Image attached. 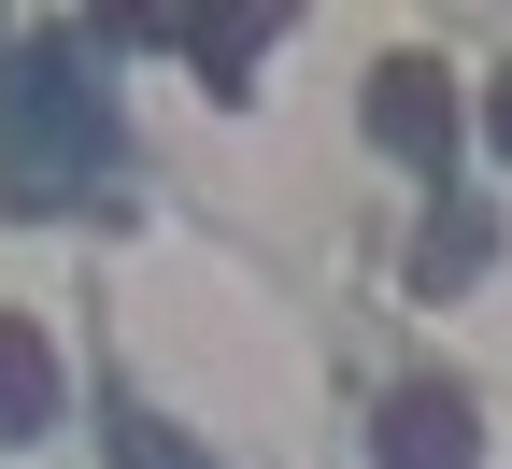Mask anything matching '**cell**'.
I'll list each match as a JSON object with an SVG mask.
<instances>
[{
    "mask_svg": "<svg viewBox=\"0 0 512 469\" xmlns=\"http://www.w3.org/2000/svg\"><path fill=\"white\" fill-rule=\"evenodd\" d=\"M256 43H271V15H214V29H185V57H200V72H242Z\"/></svg>",
    "mask_w": 512,
    "mask_h": 469,
    "instance_id": "obj_6",
    "label": "cell"
},
{
    "mask_svg": "<svg viewBox=\"0 0 512 469\" xmlns=\"http://www.w3.org/2000/svg\"><path fill=\"white\" fill-rule=\"evenodd\" d=\"M57 427V356L29 313H0V441H43Z\"/></svg>",
    "mask_w": 512,
    "mask_h": 469,
    "instance_id": "obj_4",
    "label": "cell"
},
{
    "mask_svg": "<svg viewBox=\"0 0 512 469\" xmlns=\"http://www.w3.org/2000/svg\"><path fill=\"white\" fill-rule=\"evenodd\" d=\"M498 157H512V86H498Z\"/></svg>",
    "mask_w": 512,
    "mask_h": 469,
    "instance_id": "obj_8",
    "label": "cell"
},
{
    "mask_svg": "<svg viewBox=\"0 0 512 469\" xmlns=\"http://www.w3.org/2000/svg\"><path fill=\"white\" fill-rule=\"evenodd\" d=\"M484 256H498V228H484V214H441V228L413 242V285H470Z\"/></svg>",
    "mask_w": 512,
    "mask_h": 469,
    "instance_id": "obj_5",
    "label": "cell"
},
{
    "mask_svg": "<svg viewBox=\"0 0 512 469\" xmlns=\"http://www.w3.org/2000/svg\"><path fill=\"white\" fill-rule=\"evenodd\" d=\"M370 143L413 157V171H441V157H456V86H441L427 57H384V72H370Z\"/></svg>",
    "mask_w": 512,
    "mask_h": 469,
    "instance_id": "obj_3",
    "label": "cell"
},
{
    "mask_svg": "<svg viewBox=\"0 0 512 469\" xmlns=\"http://www.w3.org/2000/svg\"><path fill=\"white\" fill-rule=\"evenodd\" d=\"M0 171H15L29 214H72L114 171V72H100L86 29H29L0 57Z\"/></svg>",
    "mask_w": 512,
    "mask_h": 469,
    "instance_id": "obj_1",
    "label": "cell"
},
{
    "mask_svg": "<svg viewBox=\"0 0 512 469\" xmlns=\"http://www.w3.org/2000/svg\"><path fill=\"white\" fill-rule=\"evenodd\" d=\"M384 469H470L484 455V413H470V384H399L384 398V427H370Z\"/></svg>",
    "mask_w": 512,
    "mask_h": 469,
    "instance_id": "obj_2",
    "label": "cell"
},
{
    "mask_svg": "<svg viewBox=\"0 0 512 469\" xmlns=\"http://www.w3.org/2000/svg\"><path fill=\"white\" fill-rule=\"evenodd\" d=\"M114 455H128V469H200V455H185L157 413H114Z\"/></svg>",
    "mask_w": 512,
    "mask_h": 469,
    "instance_id": "obj_7",
    "label": "cell"
}]
</instances>
